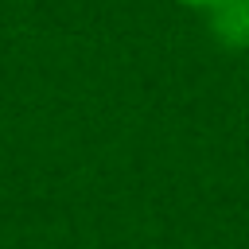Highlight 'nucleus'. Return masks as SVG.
I'll return each mask as SVG.
<instances>
[{"label":"nucleus","instance_id":"nucleus-1","mask_svg":"<svg viewBox=\"0 0 249 249\" xmlns=\"http://www.w3.org/2000/svg\"><path fill=\"white\" fill-rule=\"evenodd\" d=\"M206 27L214 43L230 51H245L249 47V0H218L206 12Z\"/></svg>","mask_w":249,"mask_h":249},{"label":"nucleus","instance_id":"nucleus-2","mask_svg":"<svg viewBox=\"0 0 249 249\" xmlns=\"http://www.w3.org/2000/svg\"><path fill=\"white\" fill-rule=\"evenodd\" d=\"M179 4H187V8H198V12H210L218 0H179Z\"/></svg>","mask_w":249,"mask_h":249}]
</instances>
